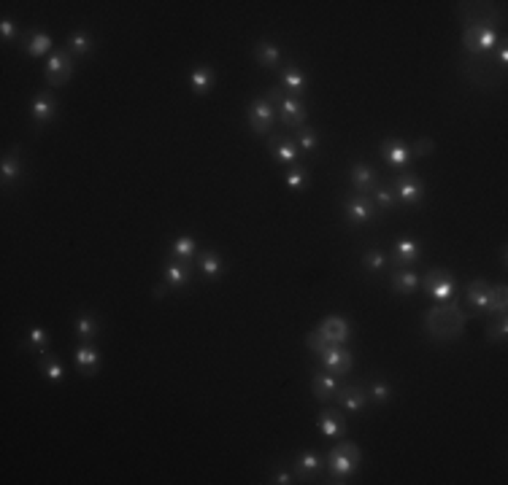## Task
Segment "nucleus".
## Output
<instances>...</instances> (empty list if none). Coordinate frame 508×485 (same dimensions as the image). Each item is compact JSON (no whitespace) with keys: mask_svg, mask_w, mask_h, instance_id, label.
<instances>
[{"mask_svg":"<svg viewBox=\"0 0 508 485\" xmlns=\"http://www.w3.org/2000/svg\"><path fill=\"white\" fill-rule=\"evenodd\" d=\"M465 324H468V313L459 308L457 302H441L427 310L425 315V329L432 340L438 342H449V340H457L465 332Z\"/></svg>","mask_w":508,"mask_h":485,"instance_id":"f257e3e1","label":"nucleus"},{"mask_svg":"<svg viewBox=\"0 0 508 485\" xmlns=\"http://www.w3.org/2000/svg\"><path fill=\"white\" fill-rule=\"evenodd\" d=\"M459 71L471 78V84H476L482 89L498 87L506 76V68L500 62H495L492 54H465L459 60Z\"/></svg>","mask_w":508,"mask_h":485,"instance_id":"f03ea898","label":"nucleus"},{"mask_svg":"<svg viewBox=\"0 0 508 485\" xmlns=\"http://www.w3.org/2000/svg\"><path fill=\"white\" fill-rule=\"evenodd\" d=\"M498 44H500L498 24H465V30H462L465 54H492Z\"/></svg>","mask_w":508,"mask_h":485,"instance_id":"7ed1b4c3","label":"nucleus"},{"mask_svg":"<svg viewBox=\"0 0 508 485\" xmlns=\"http://www.w3.org/2000/svg\"><path fill=\"white\" fill-rule=\"evenodd\" d=\"M246 116H249V127L257 135H268L276 121V89H271V95L265 97H254L246 108Z\"/></svg>","mask_w":508,"mask_h":485,"instance_id":"20e7f679","label":"nucleus"},{"mask_svg":"<svg viewBox=\"0 0 508 485\" xmlns=\"http://www.w3.org/2000/svg\"><path fill=\"white\" fill-rule=\"evenodd\" d=\"M44 76H46V84L54 87V89L65 87V84L71 81V76H74V54H71L68 48H57V51H51Z\"/></svg>","mask_w":508,"mask_h":485,"instance_id":"39448f33","label":"nucleus"},{"mask_svg":"<svg viewBox=\"0 0 508 485\" xmlns=\"http://www.w3.org/2000/svg\"><path fill=\"white\" fill-rule=\"evenodd\" d=\"M425 291L430 294L438 305H441V302H452L455 294H457V281H455V275H452L449 270L435 267V270H430V272L425 275Z\"/></svg>","mask_w":508,"mask_h":485,"instance_id":"423d86ee","label":"nucleus"},{"mask_svg":"<svg viewBox=\"0 0 508 485\" xmlns=\"http://www.w3.org/2000/svg\"><path fill=\"white\" fill-rule=\"evenodd\" d=\"M457 14L465 24H498L503 22V8L489 3H459Z\"/></svg>","mask_w":508,"mask_h":485,"instance_id":"0eeeda50","label":"nucleus"},{"mask_svg":"<svg viewBox=\"0 0 508 485\" xmlns=\"http://www.w3.org/2000/svg\"><path fill=\"white\" fill-rule=\"evenodd\" d=\"M319 362L322 367L332 372V375H349V369H352V351H346L344 345H328L322 353H319Z\"/></svg>","mask_w":508,"mask_h":485,"instance_id":"6e6552de","label":"nucleus"},{"mask_svg":"<svg viewBox=\"0 0 508 485\" xmlns=\"http://www.w3.org/2000/svg\"><path fill=\"white\" fill-rule=\"evenodd\" d=\"M392 192H395L398 200H403L406 205H416L422 200V194H425V186H422V181L414 173H406V175H398L395 178Z\"/></svg>","mask_w":508,"mask_h":485,"instance_id":"1a4fd4ad","label":"nucleus"},{"mask_svg":"<svg viewBox=\"0 0 508 485\" xmlns=\"http://www.w3.org/2000/svg\"><path fill=\"white\" fill-rule=\"evenodd\" d=\"M376 213V202L368 194H355L346 200V218L352 224H368Z\"/></svg>","mask_w":508,"mask_h":485,"instance_id":"9d476101","label":"nucleus"},{"mask_svg":"<svg viewBox=\"0 0 508 485\" xmlns=\"http://www.w3.org/2000/svg\"><path fill=\"white\" fill-rule=\"evenodd\" d=\"M319 332L325 335V340H328L330 345H344L346 340L352 337V326H349V321L341 318V315H328V318L319 324Z\"/></svg>","mask_w":508,"mask_h":485,"instance_id":"9b49d317","label":"nucleus"},{"mask_svg":"<svg viewBox=\"0 0 508 485\" xmlns=\"http://www.w3.org/2000/svg\"><path fill=\"white\" fill-rule=\"evenodd\" d=\"M279 119L284 127H305L308 111L298 97H284L279 100Z\"/></svg>","mask_w":508,"mask_h":485,"instance_id":"f8f14e48","label":"nucleus"},{"mask_svg":"<svg viewBox=\"0 0 508 485\" xmlns=\"http://www.w3.org/2000/svg\"><path fill=\"white\" fill-rule=\"evenodd\" d=\"M489 294H492V283H489V281H484V278H476V281H471V283H468V291H465V297H468V305H471L473 315L486 313V305H489Z\"/></svg>","mask_w":508,"mask_h":485,"instance_id":"ddd939ff","label":"nucleus"},{"mask_svg":"<svg viewBox=\"0 0 508 485\" xmlns=\"http://www.w3.org/2000/svg\"><path fill=\"white\" fill-rule=\"evenodd\" d=\"M335 396H338V405L349 412L365 410V405H368V391L362 386H338Z\"/></svg>","mask_w":508,"mask_h":485,"instance_id":"4468645a","label":"nucleus"},{"mask_svg":"<svg viewBox=\"0 0 508 485\" xmlns=\"http://www.w3.org/2000/svg\"><path fill=\"white\" fill-rule=\"evenodd\" d=\"M328 466H330L332 483H346V477L355 475L357 461H352L346 453H341L338 448H332L330 453H328Z\"/></svg>","mask_w":508,"mask_h":485,"instance_id":"2eb2a0df","label":"nucleus"},{"mask_svg":"<svg viewBox=\"0 0 508 485\" xmlns=\"http://www.w3.org/2000/svg\"><path fill=\"white\" fill-rule=\"evenodd\" d=\"M311 391H314V399L316 402H330L332 396H335V391H338V375H332V372H316L314 375V380H311Z\"/></svg>","mask_w":508,"mask_h":485,"instance_id":"dca6fc26","label":"nucleus"},{"mask_svg":"<svg viewBox=\"0 0 508 485\" xmlns=\"http://www.w3.org/2000/svg\"><path fill=\"white\" fill-rule=\"evenodd\" d=\"M349 178H352V186L357 189V194H368L371 189H376V170L371 168V165H365V162H357L352 165V173H349Z\"/></svg>","mask_w":508,"mask_h":485,"instance_id":"f3484780","label":"nucleus"},{"mask_svg":"<svg viewBox=\"0 0 508 485\" xmlns=\"http://www.w3.org/2000/svg\"><path fill=\"white\" fill-rule=\"evenodd\" d=\"M316 426H319V432L328 436V439H338V436L346 434V421H344V415L338 410H325L319 415Z\"/></svg>","mask_w":508,"mask_h":485,"instance_id":"a211bd4d","label":"nucleus"},{"mask_svg":"<svg viewBox=\"0 0 508 485\" xmlns=\"http://www.w3.org/2000/svg\"><path fill=\"white\" fill-rule=\"evenodd\" d=\"M381 157L392 165V168H406L408 162L414 159L411 157V148L406 143H400V141H387V143H381Z\"/></svg>","mask_w":508,"mask_h":485,"instance_id":"6ab92c4d","label":"nucleus"},{"mask_svg":"<svg viewBox=\"0 0 508 485\" xmlns=\"http://www.w3.org/2000/svg\"><path fill=\"white\" fill-rule=\"evenodd\" d=\"M322 466H325V461L319 459V453H314V450H303V453L295 459V472H298V477H303V480H311L314 475H319Z\"/></svg>","mask_w":508,"mask_h":485,"instance_id":"aec40b11","label":"nucleus"},{"mask_svg":"<svg viewBox=\"0 0 508 485\" xmlns=\"http://www.w3.org/2000/svg\"><path fill=\"white\" fill-rule=\"evenodd\" d=\"M30 114H33V121L35 124H46V121L54 119L57 114V100L51 95H38L30 105Z\"/></svg>","mask_w":508,"mask_h":485,"instance_id":"412c9836","label":"nucleus"},{"mask_svg":"<svg viewBox=\"0 0 508 485\" xmlns=\"http://www.w3.org/2000/svg\"><path fill=\"white\" fill-rule=\"evenodd\" d=\"M271 146V154H273V162L276 165H292V162H298V154H300V148L298 143H292V141H268Z\"/></svg>","mask_w":508,"mask_h":485,"instance_id":"4be33fe9","label":"nucleus"},{"mask_svg":"<svg viewBox=\"0 0 508 485\" xmlns=\"http://www.w3.org/2000/svg\"><path fill=\"white\" fill-rule=\"evenodd\" d=\"M192 275V265L189 262H176V259H168L165 265V281L171 289H181Z\"/></svg>","mask_w":508,"mask_h":485,"instance_id":"5701e85b","label":"nucleus"},{"mask_svg":"<svg viewBox=\"0 0 508 485\" xmlns=\"http://www.w3.org/2000/svg\"><path fill=\"white\" fill-rule=\"evenodd\" d=\"M392 259H395V265H400V267L414 265V262L419 259V242L414 240V238H400V240L395 242Z\"/></svg>","mask_w":508,"mask_h":485,"instance_id":"b1692460","label":"nucleus"},{"mask_svg":"<svg viewBox=\"0 0 508 485\" xmlns=\"http://www.w3.org/2000/svg\"><path fill=\"white\" fill-rule=\"evenodd\" d=\"M281 84H284L287 92H292V97H300L305 92V87H308V78H305V73L300 68L289 65V68H284V73H281Z\"/></svg>","mask_w":508,"mask_h":485,"instance_id":"393cba45","label":"nucleus"},{"mask_svg":"<svg viewBox=\"0 0 508 485\" xmlns=\"http://www.w3.org/2000/svg\"><path fill=\"white\" fill-rule=\"evenodd\" d=\"M254 60L262 65V68H276L281 62V51L276 44L271 41H257L254 44Z\"/></svg>","mask_w":508,"mask_h":485,"instance_id":"a878e982","label":"nucleus"},{"mask_svg":"<svg viewBox=\"0 0 508 485\" xmlns=\"http://www.w3.org/2000/svg\"><path fill=\"white\" fill-rule=\"evenodd\" d=\"M416 286H419L416 272H411L406 267H400V270L392 272V291H395V294H414Z\"/></svg>","mask_w":508,"mask_h":485,"instance_id":"bb28decb","label":"nucleus"},{"mask_svg":"<svg viewBox=\"0 0 508 485\" xmlns=\"http://www.w3.org/2000/svg\"><path fill=\"white\" fill-rule=\"evenodd\" d=\"M19 175H22V159H19V148H17V151H11V154L3 157L0 178H3V184H14Z\"/></svg>","mask_w":508,"mask_h":485,"instance_id":"cd10ccee","label":"nucleus"},{"mask_svg":"<svg viewBox=\"0 0 508 485\" xmlns=\"http://www.w3.org/2000/svg\"><path fill=\"white\" fill-rule=\"evenodd\" d=\"M195 251H198V242L192 240V238H187V235H181L171 245V259H176V262H192Z\"/></svg>","mask_w":508,"mask_h":485,"instance_id":"c85d7f7f","label":"nucleus"},{"mask_svg":"<svg viewBox=\"0 0 508 485\" xmlns=\"http://www.w3.org/2000/svg\"><path fill=\"white\" fill-rule=\"evenodd\" d=\"M25 48L30 57H44L46 51L51 48V38L44 33V30H35L25 38Z\"/></svg>","mask_w":508,"mask_h":485,"instance_id":"c756f323","label":"nucleus"},{"mask_svg":"<svg viewBox=\"0 0 508 485\" xmlns=\"http://www.w3.org/2000/svg\"><path fill=\"white\" fill-rule=\"evenodd\" d=\"M214 81H217V76H214L211 68H205V65H201V68H195V71L189 73V84H192V89L198 95H205L214 87Z\"/></svg>","mask_w":508,"mask_h":485,"instance_id":"7c9ffc66","label":"nucleus"},{"mask_svg":"<svg viewBox=\"0 0 508 485\" xmlns=\"http://www.w3.org/2000/svg\"><path fill=\"white\" fill-rule=\"evenodd\" d=\"M76 367L84 375H95V369H98V351L92 345L76 348Z\"/></svg>","mask_w":508,"mask_h":485,"instance_id":"2f4dec72","label":"nucleus"},{"mask_svg":"<svg viewBox=\"0 0 508 485\" xmlns=\"http://www.w3.org/2000/svg\"><path fill=\"white\" fill-rule=\"evenodd\" d=\"M506 310H508V289H506V283H498V286H492V294H489V305H486V313L503 315Z\"/></svg>","mask_w":508,"mask_h":485,"instance_id":"473e14b6","label":"nucleus"},{"mask_svg":"<svg viewBox=\"0 0 508 485\" xmlns=\"http://www.w3.org/2000/svg\"><path fill=\"white\" fill-rule=\"evenodd\" d=\"M92 46H95V44H92V35H90V33H84V30H81V33H74V35H71V41H68L71 54H78V57L90 54Z\"/></svg>","mask_w":508,"mask_h":485,"instance_id":"72a5a7b5","label":"nucleus"},{"mask_svg":"<svg viewBox=\"0 0 508 485\" xmlns=\"http://www.w3.org/2000/svg\"><path fill=\"white\" fill-rule=\"evenodd\" d=\"M27 345L35 353H46L49 351V335H46V329L44 326H33L30 329V337H27Z\"/></svg>","mask_w":508,"mask_h":485,"instance_id":"f704fd0d","label":"nucleus"},{"mask_svg":"<svg viewBox=\"0 0 508 485\" xmlns=\"http://www.w3.org/2000/svg\"><path fill=\"white\" fill-rule=\"evenodd\" d=\"M508 337V315L503 313L498 321H492L489 324V329H486V340L489 342H506Z\"/></svg>","mask_w":508,"mask_h":485,"instance_id":"c9c22d12","label":"nucleus"},{"mask_svg":"<svg viewBox=\"0 0 508 485\" xmlns=\"http://www.w3.org/2000/svg\"><path fill=\"white\" fill-rule=\"evenodd\" d=\"M76 335L81 340L98 337V321L92 315H78L76 318Z\"/></svg>","mask_w":508,"mask_h":485,"instance_id":"e433bc0d","label":"nucleus"},{"mask_svg":"<svg viewBox=\"0 0 508 485\" xmlns=\"http://www.w3.org/2000/svg\"><path fill=\"white\" fill-rule=\"evenodd\" d=\"M201 270H203V275H208V278H217V275L222 272V259H219V254H211V251L201 254Z\"/></svg>","mask_w":508,"mask_h":485,"instance_id":"4c0bfd02","label":"nucleus"},{"mask_svg":"<svg viewBox=\"0 0 508 485\" xmlns=\"http://www.w3.org/2000/svg\"><path fill=\"white\" fill-rule=\"evenodd\" d=\"M362 267H365L368 272H381V270L387 267V256H384V251H368V254L362 256Z\"/></svg>","mask_w":508,"mask_h":485,"instance_id":"58836bf2","label":"nucleus"},{"mask_svg":"<svg viewBox=\"0 0 508 485\" xmlns=\"http://www.w3.org/2000/svg\"><path fill=\"white\" fill-rule=\"evenodd\" d=\"M316 146H319V135L311 127H300V132H298V148L300 151H314Z\"/></svg>","mask_w":508,"mask_h":485,"instance_id":"ea45409f","label":"nucleus"},{"mask_svg":"<svg viewBox=\"0 0 508 485\" xmlns=\"http://www.w3.org/2000/svg\"><path fill=\"white\" fill-rule=\"evenodd\" d=\"M41 372H44L49 380H54V383H60V380L65 378V369H62V364L57 362V359H46V362L41 364Z\"/></svg>","mask_w":508,"mask_h":485,"instance_id":"a19ab883","label":"nucleus"},{"mask_svg":"<svg viewBox=\"0 0 508 485\" xmlns=\"http://www.w3.org/2000/svg\"><path fill=\"white\" fill-rule=\"evenodd\" d=\"M287 184H289V189H303L305 184H308V170L292 168L287 173Z\"/></svg>","mask_w":508,"mask_h":485,"instance_id":"79ce46f5","label":"nucleus"},{"mask_svg":"<svg viewBox=\"0 0 508 485\" xmlns=\"http://www.w3.org/2000/svg\"><path fill=\"white\" fill-rule=\"evenodd\" d=\"M389 396H392V388L387 386V383H373V386H371V391H368V399H373L376 405L389 402Z\"/></svg>","mask_w":508,"mask_h":485,"instance_id":"37998d69","label":"nucleus"},{"mask_svg":"<svg viewBox=\"0 0 508 485\" xmlns=\"http://www.w3.org/2000/svg\"><path fill=\"white\" fill-rule=\"evenodd\" d=\"M305 345H308L314 353H322V351H325L330 342L325 340V335H322L319 329H314V332H308V335H305Z\"/></svg>","mask_w":508,"mask_h":485,"instance_id":"c03bdc74","label":"nucleus"},{"mask_svg":"<svg viewBox=\"0 0 508 485\" xmlns=\"http://www.w3.org/2000/svg\"><path fill=\"white\" fill-rule=\"evenodd\" d=\"M411 148V157H430L432 151H435V143H432L430 138H419L414 146H408Z\"/></svg>","mask_w":508,"mask_h":485,"instance_id":"a18cd8bd","label":"nucleus"},{"mask_svg":"<svg viewBox=\"0 0 508 485\" xmlns=\"http://www.w3.org/2000/svg\"><path fill=\"white\" fill-rule=\"evenodd\" d=\"M379 208H384V211H392L395 208V192H389V189H376V200H373Z\"/></svg>","mask_w":508,"mask_h":485,"instance_id":"49530a36","label":"nucleus"},{"mask_svg":"<svg viewBox=\"0 0 508 485\" xmlns=\"http://www.w3.org/2000/svg\"><path fill=\"white\" fill-rule=\"evenodd\" d=\"M335 448H338L341 453H346V456H349V459H352V461H357V464L362 461V450L357 448L355 442H349V439H341V442H338Z\"/></svg>","mask_w":508,"mask_h":485,"instance_id":"de8ad7c7","label":"nucleus"},{"mask_svg":"<svg viewBox=\"0 0 508 485\" xmlns=\"http://www.w3.org/2000/svg\"><path fill=\"white\" fill-rule=\"evenodd\" d=\"M0 35H3V41L8 44V41H14V38L19 35V27H17V24H14L11 19H8V17H6V19L0 22Z\"/></svg>","mask_w":508,"mask_h":485,"instance_id":"09e8293b","label":"nucleus"},{"mask_svg":"<svg viewBox=\"0 0 508 485\" xmlns=\"http://www.w3.org/2000/svg\"><path fill=\"white\" fill-rule=\"evenodd\" d=\"M273 483H279V485H289L292 483V475L289 472H279L276 477H273Z\"/></svg>","mask_w":508,"mask_h":485,"instance_id":"8fccbe9b","label":"nucleus"},{"mask_svg":"<svg viewBox=\"0 0 508 485\" xmlns=\"http://www.w3.org/2000/svg\"><path fill=\"white\" fill-rule=\"evenodd\" d=\"M165 289H168V286H165V283H160V286H157V289H154V297H157V299H160V297H162V294H165Z\"/></svg>","mask_w":508,"mask_h":485,"instance_id":"3c124183","label":"nucleus"}]
</instances>
